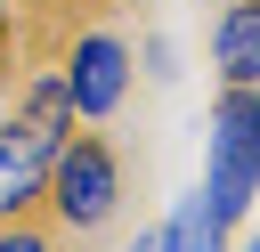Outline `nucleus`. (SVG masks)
<instances>
[{
  "label": "nucleus",
  "mask_w": 260,
  "mask_h": 252,
  "mask_svg": "<svg viewBox=\"0 0 260 252\" xmlns=\"http://www.w3.org/2000/svg\"><path fill=\"white\" fill-rule=\"evenodd\" d=\"M211 219L228 228L252 195H260V114H252V98L244 89H228L219 98V138H211Z\"/></svg>",
  "instance_id": "obj_1"
},
{
  "label": "nucleus",
  "mask_w": 260,
  "mask_h": 252,
  "mask_svg": "<svg viewBox=\"0 0 260 252\" xmlns=\"http://www.w3.org/2000/svg\"><path fill=\"white\" fill-rule=\"evenodd\" d=\"M49 195H57V211H65L73 228H98V219L114 211V154H106L98 138H73V146H57Z\"/></svg>",
  "instance_id": "obj_2"
},
{
  "label": "nucleus",
  "mask_w": 260,
  "mask_h": 252,
  "mask_svg": "<svg viewBox=\"0 0 260 252\" xmlns=\"http://www.w3.org/2000/svg\"><path fill=\"white\" fill-rule=\"evenodd\" d=\"M41 179H49V146L16 122V130H0V219H16L32 195H41Z\"/></svg>",
  "instance_id": "obj_3"
},
{
  "label": "nucleus",
  "mask_w": 260,
  "mask_h": 252,
  "mask_svg": "<svg viewBox=\"0 0 260 252\" xmlns=\"http://www.w3.org/2000/svg\"><path fill=\"white\" fill-rule=\"evenodd\" d=\"M122 49L114 41H81L73 49V73H65V89H73V106L81 114H114V98H122Z\"/></svg>",
  "instance_id": "obj_4"
},
{
  "label": "nucleus",
  "mask_w": 260,
  "mask_h": 252,
  "mask_svg": "<svg viewBox=\"0 0 260 252\" xmlns=\"http://www.w3.org/2000/svg\"><path fill=\"white\" fill-rule=\"evenodd\" d=\"M219 73L244 89V81H260V0H236L228 16H219Z\"/></svg>",
  "instance_id": "obj_5"
},
{
  "label": "nucleus",
  "mask_w": 260,
  "mask_h": 252,
  "mask_svg": "<svg viewBox=\"0 0 260 252\" xmlns=\"http://www.w3.org/2000/svg\"><path fill=\"white\" fill-rule=\"evenodd\" d=\"M24 130L57 154V146H65V130H73V89H65V81H41V89L24 98Z\"/></svg>",
  "instance_id": "obj_6"
},
{
  "label": "nucleus",
  "mask_w": 260,
  "mask_h": 252,
  "mask_svg": "<svg viewBox=\"0 0 260 252\" xmlns=\"http://www.w3.org/2000/svg\"><path fill=\"white\" fill-rule=\"evenodd\" d=\"M154 252H219V219H211V203H203V195L179 203V219L154 236Z\"/></svg>",
  "instance_id": "obj_7"
},
{
  "label": "nucleus",
  "mask_w": 260,
  "mask_h": 252,
  "mask_svg": "<svg viewBox=\"0 0 260 252\" xmlns=\"http://www.w3.org/2000/svg\"><path fill=\"white\" fill-rule=\"evenodd\" d=\"M0 252H49V244H41L32 228H8V236H0Z\"/></svg>",
  "instance_id": "obj_8"
},
{
  "label": "nucleus",
  "mask_w": 260,
  "mask_h": 252,
  "mask_svg": "<svg viewBox=\"0 0 260 252\" xmlns=\"http://www.w3.org/2000/svg\"><path fill=\"white\" fill-rule=\"evenodd\" d=\"M244 98H252V114H260V81H244Z\"/></svg>",
  "instance_id": "obj_9"
},
{
  "label": "nucleus",
  "mask_w": 260,
  "mask_h": 252,
  "mask_svg": "<svg viewBox=\"0 0 260 252\" xmlns=\"http://www.w3.org/2000/svg\"><path fill=\"white\" fill-rule=\"evenodd\" d=\"M244 252H260V236H252V244H244Z\"/></svg>",
  "instance_id": "obj_10"
}]
</instances>
